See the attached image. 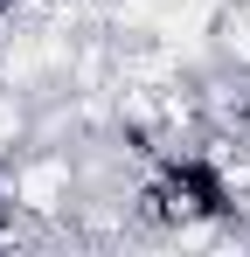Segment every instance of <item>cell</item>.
<instances>
[{
  "instance_id": "cell-1",
  "label": "cell",
  "mask_w": 250,
  "mask_h": 257,
  "mask_svg": "<svg viewBox=\"0 0 250 257\" xmlns=\"http://www.w3.org/2000/svg\"><path fill=\"white\" fill-rule=\"evenodd\" d=\"M153 209L160 215H222L229 209V188H222V174L202 167V160H174V167L160 174V188H153Z\"/></svg>"
}]
</instances>
